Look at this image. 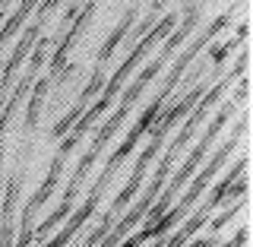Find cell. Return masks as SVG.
<instances>
[{"mask_svg": "<svg viewBox=\"0 0 253 247\" xmlns=\"http://www.w3.org/2000/svg\"><path fill=\"white\" fill-rule=\"evenodd\" d=\"M174 26H177V13H168L162 22H158V26H152L149 32H142V38H139V42L130 48V54L124 57V63L114 70V76L105 79V89H98V92H101V95H98V101H101V105H108V108H111V101H114L117 95H121V89H124V83H126V79H130V73L139 67L142 57H146V54L152 51V48H155L158 42H165V38H168V32H171Z\"/></svg>", "mask_w": 253, "mask_h": 247, "instance_id": "cell-4", "label": "cell"}, {"mask_svg": "<svg viewBox=\"0 0 253 247\" xmlns=\"http://www.w3.org/2000/svg\"><path fill=\"white\" fill-rule=\"evenodd\" d=\"M237 45H247V22H241V26H237V35L231 38V42H225L221 48H215V51H212V63H215V67H221V63L231 57V51H234Z\"/></svg>", "mask_w": 253, "mask_h": 247, "instance_id": "cell-10", "label": "cell"}, {"mask_svg": "<svg viewBox=\"0 0 253 247\" xmlns=\"http://www.w3.org/2000/svg\"><path fill=\"white\" fill-rule=\"evenodd\" d=\"M231 83H234V76L228 73L225 79L212 83L209 89H206V92L200 95V99H196V105L190 108V111H187V117H184V127H180V130H177V137L171 140V146H168V152H165V158H158V168H155V174H152V181L146 184V194H142L139 200H136V206H133V209L126 212V216H124V219H121V222H117V225H114V228H111V232L105 235V241H101V244H121L124 238L130 235L133 228L139 225V222H142V212H146V209H149V203H152L155 197H158V190L168 184V174L174 171V162L180 158V152L187 149V143L193 140V133L200 130L203 121L209 117L212 105H218V101L225 99V92L231 89Z\"/></svg>", "mask_w": 253, "mask_h": 247, "instance_id": "cell-1", "label": "cell"}, {"mask_svg": "<svg viewBox=\"0 0 253 247\" xmlns=\"http://www.w3.org/2000/svg\"><path fill=\"white\" fill-rule=\"evenodd\" d=\"M250 232H247V228H237V235L231 238V241H228V244H231V247H244V244H247L250 241V238H247Z\"/></svg>", "mask_w": 253, "mask_h": 247, "instance_id": "cell-12", "label": "cell"}, {"mask_svg": "<svg viewBox=\"0 0 253 247\" xmlns=\"http://www.w3.org/2000/svg\"><path fill=\"white\" fill-rule=\"evenodd\" d=\"M63 168H67V155H54V162H51V168H47V174H44V181H42V187L32 194V200L22 206V219H19V232H16V238L13 241L16 244H32L35 241V212L42 209V206L51 200V194L57 190V184H60V174H63Z\"/></svg>", "mask_w": 253, "mask_h": 247, "instance_id": "cell-6", "label": "cell"}, {"mask_svg": "<svg viewBox=\"0 0 253 247\" xmlns=\"http://www.w3.org/2000/svg\"><path fill=\"white\" fill-rule=\"evenodd\" d=\"M241 209H247V194H241V197H237V203H234V206H228L225 212H218V216L212 219V235H218L221 228H225V225H228V222H231V219H234V216H237Z\"/></svg>", "mask_w": 253, "mask_h": 247, "instance_id": "cell-11", "label": "cell"}, {"mask_svg": "<svg viewBox=\"0 0 253 247\" xmlns=\"http://www.w3.org/2000/svg\"><path fill=\"white\" fill-rule=\"evenodd\" d=\"M35 3H38V0H19V6H16V13H13L10 19L3 22V29H0V48H3V45H6V42H10V38L16 35V32H19L22 26H26L29 13L35 10Z\"/></svg>", "mask_w": 253, "mask_h": 247, "instance_id": "cell-9", "label": "cell"}, {"mask_svg": "<svg viewBox=\"0 0 253 247\" xmlns=\"http://www.w3.org/2000/svg\"><path fill=\"white\" fill-rule=\"evenodd\" d=\"M244 133H247V114H241V121H237V127L231 130V137H228V140H225V143L218 146V152H215V155H209V162L203 165V171H200V174L193 171L196 178H193V184H190V190H184V197L177 200V206L171 203L168 209H165L162 216H158V219L152 222V225H146V228H142L139 235H133V238H124L121 244H130V247H136V244H149V241H155V238L168 235L171 228L177 225V222H180V219H184L187 212H190V209L196 206V200L203 197V190L212 184V178H215V174H218V171H221V168L228 165V158H231V152H234L237 146H241Z\"/></svg>", "mask_w": 253, "mask_h": 247, "instance_id": "cell-2", "label": "cell"}, {"mask_svg": "<svg viewBox=\"0 0 253 247\" xmlns=\"http://www.w3.org/2000/svg\"><path fill=\"white\" fill-rule=\"evenodd\" d=\"M218 105H221V101H218ZM234 111H237V108L231 105V101L218 108V114H215V117H212V121H209V127H206V133H203V140L196 143V146H193V152H190V155L184 158V165H180V168H177V174H174V178H171V184L158 190L155 203H149V206H152V209H146V212H142V219H146V225H152V222H155L158 216H162V212L168 209V206H171L174 200H177V190L184 187L187 181L193 178V171H196V168H200V165H203V158L209 155V146H212V143H215V137H218V133H221V130H225V127H228V121H231V117H234Z\"/></svg>", "mask_w": 253, "mask_h": 247, "instance_id": "cell-3", "label": "cell"}, {"mask_svg": "<svg viewBox=\"0 0 253 247\" xmlns=\"http://www.w3.org/2000/svg\"><path fill=\"white\" fill-rule=\"evenodd\" d=\"M244 171H247V155H237V162H234L231 168L225 171V178H221L218 184L209 190V197H206V203L200 206V209H196V212L190 209L187 216L180 219L184 225H180V228H177V232H174L171 238H165V241H158V238H155V241L162 244V247H180V244H187L190 238H193V235H196V232H200V228L206 225V222L212 219V212H215L218 206L225 203V194H228V187H231V181L237 178V174H244Z\"/></svg>", "mask_w": 253, "mask_h": 247, "instance_id": "cell-5", "label": "cell"}, {"mask_svg": "<svg viewBox=\"0 0 253 247\" xmlns=\"http://www.w3.org/2000/svg\"><path fill=\"white\" fill-rule=\"evenodd\" d=\"M10 3H13V0H0V22L6 19V10H10Z\"/></svg>", "mask_w": 253, "mask_h": 247, "instance_id": "cell-13", "label": "cell"}, {"mask_svg": "<svg viewBox=\"0 0 253 247\" xmlns=\"http://www.w3.org/2000/svg\"><path fill=\"white\" fill-rule=\"evenodd\" d=\"M101 194H105V190H101L98 184H92L89 197H85V203L79 206V212H76V216H73V219L67 222V225L60 228L57 235L51 238V241H44V244H51V247H63V244H70V241H73V238L79 235V228H83L85 222H89V219L95 216V209H98V200H101Z\"/></svg>", "mask_w": 253, "mask_h": 247, "instance_id": "cell-7", "label": "cell"}, {"mask_svg": "<svg viewBox=\"0 0 253 247\" xmlns=\"http://www.w3.org/2000/svg\"><path fill=\"white\" fill-rule=\"evenodd\" d=\"M22 171H26V165L16 162V171L13 178L6 181V194H3V209H0V244H13V212H16V200H19V184H22Z\"/></svg>", "mask_w": 253, "mask_h": 247, "instance_id": "cell-8", "label": "cell"}]
</instances>
